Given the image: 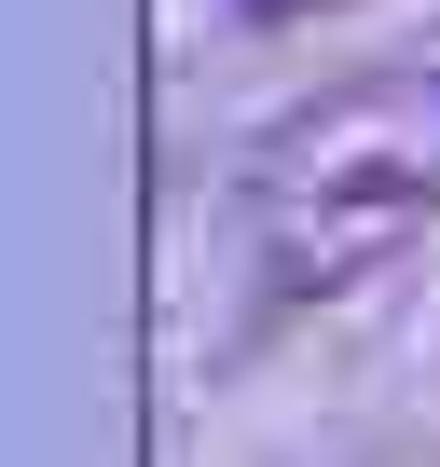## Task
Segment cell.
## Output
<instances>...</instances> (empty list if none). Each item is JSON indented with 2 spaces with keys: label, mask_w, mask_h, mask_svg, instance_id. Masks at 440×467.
I'll list each match as a JSON object with an SVG mask.
<instances>
[{
  "label": "cell",
  "mask_w": 440,
  "mask_h": 467,
  "mask_svg": "<svg viewBox=\"0 0 440 467\" xmlns=\"http://www.w3.org/2000/svg\"><path fill=\"white\" fill-rule=\"evenodd\" d=\"M248 248L289 303L385 275L440 220V69H358L248 138Z\"/></svg>",
  "instance_id": "cell-1"
},
{
  "label": "cell",
  "mask_w": 440,
  "mask_h": 467,
  "mask_svg": "<svg viewBox=\"0 0 440 467\" xmlns=\"http://www.w3.org/2000/svg\"><path fill=\"white\" fill-rule=\"evenodd\" d=\"M235 15H303V0H235Z\"/></svg>",
  "instance_id": "cell-2"
}]
</instances>
